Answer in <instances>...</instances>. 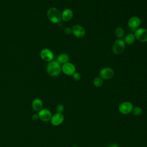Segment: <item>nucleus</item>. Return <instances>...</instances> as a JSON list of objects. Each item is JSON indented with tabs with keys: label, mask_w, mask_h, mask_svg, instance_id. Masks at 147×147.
I'll list each match as a JSON object with an SVG mask.
<instances>
[{
	"label": "nucleus",
	"mask_w": 147,
	"mask_h": 147,
	"mask_svg": "<svg viewBox=\"0 0 147 147\" xmlns=\"http://www.w3.org/2000/svg\"><path fill=\"white\" fill-rule=\"evenodd\" d=\"M134 106L132 103L129 101H125L122 102L118 106L119 112L124 115L129 114L132 112Z\"/></svg>",
	"instance_id": "obj_4"
},
{
	"label": "nucleus",
	"mask_w": 147,
	"mask_h": 147,
	"mask_svg": "<svg viewBox=\"0 0 147 147\" xmlns=\"http://www.w3.org/2000/svg\"><path fill=\"white\" fill-rule=\"evenodd\" d=\"M135 116H140L142 114V109L140 106L134 107L131 112Z\"/></svg>",
	"instance_id": "obj_19"
},
{
	"label": "nucleus",
	"mask_w": 147,
	"mask_h": 147,
	"mask_svg": "<svg viewBox=\"0 0 147 147\" xmlns=\"http://www.w3.org/2000/svg\"><path fill=\"white\" fill-rule=\"evenodd\" d=\"M114 75V70L110 67H105L100 69L99 72V76L103 80H109L111 79Z\"/></svg>",
	"instance_id": "obj_6"
},
{
	"label": "nucleus",
	"mask_w": 147,
	"mask_h": 147,
	"mask_svg": "<svg viewBox=\"0 0 147 147\" xmlns=\"http://www.w3.org/2000/svg\"><path fill=\"white\" fill-rule=\"evenodd\" d=\"M123 40H124L126 44L131 45L134 42V41L136 40V38H135V36H134V34L130 33L127 34L125 36V38H124Z\"/></svg>",
	"instance_id": "obj_16"
},
{
	"label": "nucleus",
	"mask_w": 147,
	"mask_h": 147,
	"mask_svg": "<svg viewBox=\"0 0 147 147\" xmlns=\"http://www.w3.org/2000/svg\"><path fill=\"white\" fill-rule=\"evenodd\" d=\"M32 107L35 111H39L43 107V102L42 100L40 98L34 99L32 102Z\"/></svg>",
	"instance_id": "obj_14"
},
{
	"label": "nucleus",
	"mask_w": 147,
	"mask_h": 147,
	"mask_svg": "<svg viewBox=\"0 0 147 147\" xmlns=\"http://www.w3.org/2000/svg\"><path fill=\"white\" fill-rule=\"evenodd\" d=\"M109 147H118V145L115 143H114V144H112Z\"/></svg>",
	"instance_id": "obj_24"
},
{
	"label": "nucleus",
	"mask_w": 147,
	"mask_h": 147,
	"mask_svg": "<svg viewBox=\"0 0 147 147\" xmlns=\"http://www.w3.org/2000/svg\"><path fill=\"white\" fill-rule=\"evenodd\" d=\"M61 71L66 75L71 76L76 72V67L75 65L70 62H67L63 64L61 67Z\"/></svg>",
	"instance_id": "obj_8"
},
{
	"label": "nucleus",
	"mask_w": 147,
	"mask_h": 147,
	"mask_svg": "<svg viewBox=\"0 0 147 147\" xmlns=\"http://www.w3.org/2000/svg\"><path fill=\"white\" fill-rule=\"evenodd\" d=\"M126 44L122 38L117 39L112 46V51L115 55H120L125 50Z\"/></svg>",
	"instance_id": "obj_3"
},
{
	"label": "nucleus",
	"mask_w": 147,
	"mask_h": 147,
	"mask_svg": "<svg viewBox=\"0 0 147 147\" xmlns=\"http://www.w3.org/2000/svg\"><path fill=\"white\" fill-rule=\"evenodd\" d=\"M72 79L75 80V81H79L81 79V75L80 73L75 72L72 75Z\"/></svg>",
	"instance_id": "obj_21"
},
{
	"label": "nucleus",
	"mask_w": 147,
	"mask_h": 147,
	"mask_svg": "<svg viewBox=\"0 0 147 147\" xmlns=\"http://www.w3.org/2000/svg\"><path fill=\"white\" fill-rule=\"evenodd\" d=\"M48 20L53 24H59L61 21V13L59 9L55 7L49 8L47 13Z\"/></svg>",
	"instance_id": "obj_1"
},
{
	"label": "nucleus",
	"mask_w": 147,
	"mask_h": 147,
	"mask_svg": "<svg viewBox=\"0 0 147 147\" xmlns=\"http://www.w3.org/2000/svg\"><path fill=\"white\" fill-rule=\"evenodd\" d=\"M56 110L57 113H63V112L64 110V105L62 104H58L56 107Z\"/></svg>",
	"instance_id": "obj_20"
},
{
	"label": "nucleus",
	"mask_w": 147,
	"mask_h": 147,
	"mask_svg": "<svg viewBox=\"0 0 147 147\" xmlns=\"http://www.w3.org/2000/svg\"><path fill=\"white\" fill-rule=\"evenodd\" d=\"M69 56L68 55L65 53H60L57 57V61L60 64H64L67 62H69Z\"/></svg>",
	"instance_id": "obj_15"
},
{
	"label": "nucleus",
	"mask_w": 147,
	"mask_h": 147,
	"mask_svg": "<svg viewBox=\"0 0 147 147\" xmlns=\"http://www.w3.org/2000/svg\"><path fill=\"white\" fill-rule=\"evenodd\" d=\"M38 115L39 119L43 122L50 121L52 117L51 111L47 109H42L39 111H38Z\"/></svg>",
	"instance_id": "obj_11"
},
{
	"label": "nucleus",
	"mask_w": 147,
	"mask_h": 147,
	"mask_svg": "<svg viewBox=\"0 0 147 147\" xmlns=\"http://www.w3.org/2000/svg\"><path fill=\"white\" fill-rule=\"evenodd\" d=\"M64 121V116L63 113H56L52 115L50 122L54 126H58L61 125Z\"/></svg>",
	"instance_id": "obj_7"
},
{
	"label": "nucleus",
	"mask_w": 147,
	"mask_h": 147,
	"mask_svg": "<svg viewBox=\"0 0 147 147\" xmlns=\"http://www.w3.org/2000/svg\"><path fill=\"white\" fill-rule=\"evenodd\" d=\"M115 36L118 38H122L125 34V31L124 29L121 27H118L115 29L114 32Z\"/></svg>",
	"instance_id": "obj_17"
},
{
	"label": "nucleus",
	"mask_w": 147,
	"mask_h": 147,
	"mask_svg": "<svg viewBox=\"0 0 147 147\" xmlns=\"http://www.w3.org/2000/svg\"><path fill=\"white\" fill-rule=\"evenodd\" d=\"M47 71L51 76H58L61 71L60 64L57 61H51L48 63L47 67Z\"/></svg>",
	"instance_id": "obj_2"
},
{
	"label": "nucleus",
	"mask_w": 147,
	"mask_h": 147,
	"mask_svg": "<svg viewBox=\"0 0 147 147\" xmlns=\"http://www.w3.org/2000/svg\"><path fill=\"white\" fill-rule=\"evenodd\" d=\"M136 40L141 42H147V29L144 28H137L134 32Z\"/></svg>",
	"instance_id": "obj_5"
},
{
	"label": "nucleus",
	"mask_w": 147,
	"mask_h": 147,
	"mask_svg": "<svg viewBox=\"0 0 147 147\" xmlns=\"http://www.w3.org/2000/svg\"><path fill=\"white\" fill-rule=\"evenodd\" d=\"M32 119L34 120V121H37V120H38V119H39L38 115V114H33V115H32Z\"/></svg>",
	"instance_id": "obj_23"
},
{
	"label": "nucleus",
	"mask_w": 147,
	"mask_h": 147,
	"mask_svg": "<svg viewBox=\"0 0 147 147\" xmlns=\"http://www.w3.org/2000/svg\"><path fill=\"white\" fill-rule=\"evenodd\" d=\"M141 19L137 16H133L129 18L127 22V25L129 27L133 29L136 30L141 25Z\"/></svg>",
	"instance_id": "obj_12"
},
{
	"label": "nucleus",
	"mask_w": 147,
	"mask_h": 147,
	"mask_svg": "<svg viewBox=\"0 0 147 147\" xmlns=\"http://www.w3.org/2000/svg\"><path fill=\"white\" fill-rule=\"evenodd\" d=\"M72 147H78V146H73Z\"/></svg>",
	"instance_id": "obj_25"
},
{
	"label": "nucleus",
	"mask_w": 147,
	"mask_h": 147,
	"mask_svg": "<svg viewBox=\"0 0 147 147\" xmlns=\"http://www.w3.org/2000/svg\"><path fill=\"white\" fill-rule=\"evenodd\" d=\"M64 33L66 35H69L72 33V29L71 28L67 27L64 29Z\"/></svg>",
	"instance_id": "obj_22"
},
{
	"label": "nucleus",
	"mask_w": 147,
	"mask_h": 147,
	"mask_svg": "<svg viewBox=\"0 0 147 147\" xmlns=\"http://www.w3.org/2000/svg\"><path fill=\"white\" fill-rule=\"evenodd\" d=\"M40 55L41 59L47 62H50L52 61L54 57L52 51L48 48L42 49L40 52Z\"/></svg>",
	"instance_id": "obj_10"
},
{
	"label": "nucleus",
	"mask_w": 147,
	"mask_h": 147,
	"mask_svg": "<svg viewBox=\"0 0 147 147\" xmlns=\"http://www.w3.org/2000/svg\"><path fill=\"white\" fill-rule=\"evenodd\" d=\"M92 83H93V85L95 87H101L103 85V80L100 76H98V77H96L94 79Z\"/></svg>",
	"instance_id": "obj_18"
},
{
	"label": "nucleus",
	"mask_w": 147,
	"mask_h": 147,
	"mask_svg": "<svg viewBox=\"0 0 147 147\" xmlns=\"http://www.w3.org/2000/svg\"><path fill=\"white\" fill-rule=\"evenodd\" d=\"M73 16H74L73 11L71 9H65L61 13V20H63L64 22L69 21L72 18Z\"/></svg>",
	"instance_id": "obj_13"
},
{
	"label": "nucleus",
	"mask_w": 147,
	"mask_h": 147,
	"mask_svg": "<svg viewBox=\"0 0 147 147\" xmlns=\"http://www.w3.org/2000/svg\"><path fill=\"white\" fill-rule=\"evenodd\" d=\"M72 33L74 34L75 37L78 38H83L86 34L85 29L83 26L80 25H74L72 28Z\"/></svg>",
	"instance_id": "obj_9"
}]
</instances>
